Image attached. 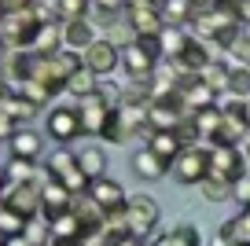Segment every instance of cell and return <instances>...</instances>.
<instances>
[{
    "label": "cell",
    "instance_id": "cell-1",
    "mask_svg": "<svg viewBox=\"0 0 250 246\" xmlns=\"http://www.w3.org/2000/svg\"><path fill=\"white\" fill-rule=\"evenodd\" d=\"M44 177L59 180L70 195H85V191H88V177L81 173L74 151H66V147H55V151L44 154Z\"/></svg>",
    "mask_w": 250,
    "mask_h": 246
},
{
    "label": "cell",
    "instance_id": "cell-2",
    "mask_svg": "<svg viewBox=\"0 0 250 246\" xmlns=\"http://www.w3.org/2000/svg\"><path fill=\"white\" fill-rule=\"evenodd\" d=\"M169 173L177 184L184 187H199L206 177H210V158H206V147H184V151L177 154V158L169 162Z\"/></svg>",
    "mask_w": 250,
    "mask_h": 246
},
{
    "label": "cell",
    "instance_id": "cell-3",
    "mask_svg": "<svg viewBox=\"0 0 250 246\" xmlns=\"http://www.w3.org/2000/svg\"><path fill=\"white\" fill-rule=\"evenodd\" d=\"M44 129H48V136H52L55 144H74V140H81L85 129H81L78 103H59V107H52L48 118H44Z\"/></svg>",
    "mask_w": 250,
    "mask_h": 246
},
{
    "label": "cell",
    "instance_id": "cell-4",
    "mask_svg": "<svg viewBox=\"0 0 250 246\" xmlns=\"http://www.w3.org/2000/svg\"><path fill=\"white\" fill-rule=\"evenodd\" d=\"M158 202L151 195H129L125 199V224H129V235L147 239L151 231L158 228Z\"/></svg>",
    "mask_w": 250,
    "mask_h": 246
},
{
    "label": "cell",
    "instance_id": "cell-5",
    "mask_svg": "<svg viewBox=\"0 0 250 246\" xmlns=\"http://www.w3.org/2000/svg\"><path fill=\"white\" fill-rule=\"evenodd\" d=\"M37 19L30 15V11H4V19H0V37H4V44L8 48H30L33 44V33H37Z\"/></svg>",
    "mask_w": 250,
    "mask_h": 246
},
{
    "label": "cell",
    "instance_id": "cell-6",
    "mask_svg": "<svg viewBox=\"0 0 250 246\" xmlns=\"http://www.w3.org/2000/svg\"><path fill=\"white\" fill-rule=\"evenodd\" d=\"M206 158H210V173H217L225 180H235L247 173V158H243L239 144H213L206 147Z\"/></svg>",
    "mask_w": 250,
    "mask_h": 246
},
{
    "label": "cell",
    "instance_id": "cell-7",
    "mask_svg": "<svg viewBox=\"0 0 250 246\" xmlns=\"http://www.w3.org/2000/svg\"><path fill=\"white\" fill-rule=\"evenodd\" d=\"M81 62H85V66L92 70L96 77H110L118 66H122V48L110 44L107 37H96L92 44L81 52Z\"/></svg>",
    "mask_w": 250,
    "mask_h": 246
},
{
    "label": "cell",
    "instance_id": "cell-8",
    "mask_svg": "<svg viewBox=\"0 0 250 246\" xmlns=\"http://www.w3.org/2000/svg\"><path fill=\"white\" fill-rule=\"evenodd\" d=\"M4 206H11L15 213H22L26 221L41 213V180H22V184H8L4 191Z\"/></svg>",
    "mask_w": 250,
    "mask_h": 246
},
{
    "label": "cell",
    "instance_id": "cell-9",
    "mask_svg": "<svg viewBox=\"0 0 250 246\" xmlns=\"http://www.w3.org/2000/svg\"><path fill=\"white\" fill-rule=\"evenodd\" d=\"M85 195L103 209V213H110V209H122V206H125V199H129V195H125V187L118 184V180H110L107 173H103V177H92V180H88V191H85Z\"/></svg>",
    "mask_w": 250,
    "mask_h": 246
},
{
    "label": "cell",
    "instance_id": "cell-10",
    "mask_svg": "<svg viewBox=\"0 0 250 246\" xmlns=\"http://www.w3.org/2000/svg\"><path fill=\"white\" fill-rule=\"evenodd\" d=\"M155 55L147 52V48L140 44V41H129V44H122V66H125V74L133 77V81H147L151 74H155Z\"/></svg>",
    "mask_w": 250,
    "mask_h": 246
},
{
    "label": "cell",
    "instance_id": "cell-11",
    "mask_svg": "<svg viewBox=\"0 0 250 246\" xmlns=\"http://www.w3.org/2000/svg\"><path fill=\"white\" fill-rule=\"evenodd\" d=\"M8 154L11 158H26V162H37L44 154V136L30 125H19L15 132L8 136Z\"/></svg>",
    "mask_w": 250,
    "mask_h": 246
},
{
    "label": "cell",
    "instance_id": "cell-12",
    "mask_svg": "<svg viewBox=\"0 0 250 246\" xmlns=\"http://www.w3.org/2000/svg\"><path fill=\"white\" fill-rule=\"evenodd\" d=\"M125 22L133 30V37H155V33L166 30L158 8H125Z\"/></svg>",
    "mask_w": 250,
    "mask_h": 246
},
{
    "label": "cell",
    "instance_id": "cell-13",
    "mask_svg": "<svg viewBox=\"0 0 250 246\" xmlns=\"http://www.w3.org/2000/svg\"><path fill=\"white\" fill-rule=\"evenodd\" d=\"M78 114H81V129H85V136H100L103 125H107V118H110V107L100 103L96 96H85V100H78Z\"/></svg>",
    "mask_w": 250,
    "mask_h": 246
},
{
    "label": "cell",
    "instance_id": "cell-14",
    "mask_svg": "<svg viewBox=\"0 0 250 246\" xmlns=\"http://www.w3.org/2000/svg\"><path fill=\"white\" fill-rule=\"evenodd\" d=\"M129 165H133V173L140 180H162L166 173H169V162H162L151 147H136L133 158H129Z\"/></svg>",
    "mask_w": 250,
    "mask_h": 246
},
{
    "label": "cell",
    "instance_id": "cell-15",
    "mask_svg": "<svg viewBox=\"0 0 250 246\" xmlns=\"http://www.w3.org/2000/svg\"><path fill=\"white\" fill-rule=\"evenodd\" d=\"M81 231L85 228H81V221H78L74 209H59V213L48 217V235H55L59 243H78Z\"/></svg>",
    "mask_w": 250,
    "mask_h": 246
},
{
    "label": "cell",
    "instance_id": "cell-16",
    "mask_svg": "<svg viewBox=\"0 0 250 246\" xmlns=\"http://www.w3.org/2000/svg\"><path fill=\"white\" fill-rule=\"evenodd\" d=\"M180 100H184L188 114H191V110L213 107V103H217V92H213V88L206 85V81H199V77H191V81H184V85H180Z\"/></svg>",
    "mask_w": 250,
    "mask_h": 246
},
{
    "label": "cell",
    "instance_id": "cell-17",
    "mask_svg": "<svg viewBox=\"0 0 250 246\" xmlns=\"http://www.w3.org/2000/svg\"><path fill=\"white\" fill-rule=\"evenodd\" d=\"M62 26V48H74V52H85L96 41V26L88 19H74V22H59Z\"/></svg>",
    "mask_w": 250,
    "mask_h": 246
},
{
    "label": "cell",
    "instance_id": "cell-18",
    "mask_svg": "<svg viewBox=\"0 0 250 246\" xmlns=\"http://www.w3.org/2000/svg\"><path fill=\"white\" fill-rule=\"evenodd\" d=\"M147 147H151V151H155L162 162H173L180 151H184V140L177 136V129H151Z\"/></svg>",
    "mask_w": 250,
    "mask_h": 246
},
{
    "label": "cell",
    "instance_id": "cell-19",
    "mask_svg": "<svg viewBox=\"0 0 250 246\" xmlns=\"http://www.w3.org/2000/svg\"><path fill=\"white\" fill-rule=\"evenodd\" d=\"M30 52L33 55H55V52H62V26L59 22H41L37 33H33Z\"/></svg>",
    "mask_w": 250,
    "mask_h": 246
},
{
    "label": "cell",
    "instance_id": "cell-20",
    "mask_svg": "<svg viewBox=\"0 0 250 246\" xmlns=\"http://www.w3.org/2000/svg\"><path fill=\"white\" fill-rule=\"evenodd\" d=\"M70 199H74V195L66 191L59 180H52V177L41 180V209H44L48 217L59 213V209H70Z\"/></svg>",
    "mask_w": 250,
    "mask_h": 246
},
{
    "label": "cell",
    "instance_id": "cell-21",
    "mask_svg": "<svg viewBox=\"0 0 250 246\" xmlns=\"http://www.w3.org/2000/svg\"><path fill=\"white\" fill-rule=\"evenodd\" d=\"M191 122H195V129H199V140H210V144H217V136H221V122H225V114H221V107L213 103V107L191 110Z\"/></svg>",
    "mask_w": 250,
    "mask_h": 246
},
{
    "label": "cell",
    "instance_id": "cell-22",
    "mask_svg": "<svg viewBox=\"0 0 250 246\" xmlns=\"http://www.w3.org/2000/svg\"><path fill=\"white\" fill-rule=\"evenodd\" d=\"M74 158H78L81 173H85L88 180H92V177H103V173H107V151H103V147H96V144L78 147V151H74Z\"/></svg>",
    "mask_w": 250,
    "mask_h": 246
},
{
    "label": "cell",
    "instance_id": "cell-23",
    "mask_svg": "<svg viewBox=\"0 0 250 246\" xmlns=\"http://www.w3.org/2000/svg\"><path fill=\"white\" fill-rule=\"evenodd\" d=\"M221 239H225L228 246H239V243H250V206H243V213H235L232 221L221 224L217 231Z\"/></svg>",
    "mask_w": 250,
    "mask_h": 246
},
{
    "label": "cell",
    "instance_id": "cell-24",
    "mask_svg": "<svg viewBox=\"0 0 250 246\" xmlns=\"http://www.w3.org/2000/svg\"><path fill=\"white\" fill-rule=\"evenodd\" d=\"M162 22L166 26H188L191 15H195V4L191 0H162Z\"/></svg>",
    "mask_w": 250,
    "mask_h": 246
},
{
    "label": "cell",
    "instance_id": "cell-25",
    "mask_svg": "<svg viewBox=\"0 0 250 246\" xmlns=\"http://www.w3.org/2000/svg\"><path fill=\"white\" fill-rule=\"evenodd\" d=\"M96 81H100V77H96L92 70L81 62V66L74 70L70 77H66V92H70L74 100H85V96H92V92H96Z\"/></svg>",
    "mask_w": 250,
    "mask_h": 246
},
{
    "label": "cell",
    "instance_id": "cell-26",
    "mask_svg": "<svg viewBox=\"0 0 250 246\" xmlns=\"http://www.w3.org/2000/svg\"><path fill=\"white\" fill-rule=\"evenodd\" d=\"M228 74H232V66H225L221 59H210L199 70V81H206L213 92H228Z\"/></svg>",
    "mask_w": 250,
    "mask_h": 246
},
{
    "label": "cell",
    "instance_id": "cell-27",
    "mask_svg": "<svg viewBox=\"0 0 250 246\" xmlns=\"http://www.w3.org/2000/svg\"><path fill=\"white\" fill-rule=\"evenodd\" d=\"M199 191H203L206 202H228V199H232V180H225V177H217V173H210V177L199 184Z\"/></svg>",
    "mask_w": 250,
    "mask_h": 246
},
{
    "label": "cell",
    "instance_id": "cell-28",
    "mask_svg": "<svg viewBox=\"0 0 250 246\" xmlns=\"http://www.w3.org/2000/svg\"><path fill=\"white\" fill-rule=\"evenodd\" d=\"M188 37H191V33H184V26H166V30L158 33V41H162V59L166 55H177L180 48L188 44Z\"/></svg>",
    "mask_w": 250,
    "mask_h": 246
},
{
    "label": "cell",
    "instance_id": "cell-29",
    "mask_svg": "<svg viewBox=\"0 0 250 246\" xmlns=\"http://www.w3.org/2000/svg\"><path fill=\"white\" fill-rule=\"evenodd\" d=\"M4 177H11L8 184H22V180H33V177H37V162L11 158V154H8V169H4Z\"/></svg>",
    "mask_w": 250,
    "mask_h": 246
},
{
    "label": "cell",
    "instance_id": "cell-30",
    "mask_svg": "<svg viewBox=\"0 0 250 246\" xmlns=\"http://www.w3.org/2000/svg\"><path fill=\"white\" fill-rule=\"evenodd\" d=\"M26 231V217L15 213L11 206H0V239H8V235H22Z\"/></svg>",
    "mask_w": 250,
    "mask_h": 246
},
{
    "label": "cell",
    "instance_id": "cell-31",
    "mask_svg": "<svg viewBox=\"0 0 250 246\" xmlns=\"http://www.w3.org/2000/svg\"><path fill=\"white\" fill-rule=\"evenodd\" d=\"M228 96L250 100V70L247 66H232V74H228Z\"/></svg>",
    "mask_w": 250,
    "mask_h": 246
},
{
    "label": "cell",
    "instance_id": "cell-32",
    "mask_svg": "<svg viewBox=\"0 0 250 246\" xmlns=\"http://www.w3.org/2000/svg\"><path fill=\"white\" fill-rule=\"evenodd\" d=\"M96 100L100 103H107L110 110H118L122 107V85H114V81H107V77H100V81H96Z\"/></svg>",
    "mask_w": 250,
    "mask_h": 246
},
{
    "label": "cell",
    "instance_id": "cell-33",
    "mask_svg": "<svg viewBox=\"0 0 250 246\" xmlns=\"http://www.w3.org/2000/svg\"><path fill=\"white\" fill-rule=\"evenodd\" d=\"M92 0H59V22H74V19H88Z\"/></svg>",
    "mask_w": 250,
    "mask_h": 246
},
{
    "label": "cell",
    "instance_id": "cell-34",
    "mask_svg": "<svg viewBox=\"0 0 250 246\" xmlns=\"http://www.w3.org/2000/svg\"><path fill=\"white\" fill-rule=\"evenodd\" d=\"M100 140H107V144H125V140H133V136H129V129L122 125V118H118V110H110V118H107V125H103Z\"/></svg>",
    "mask_w": 250,
    "mask_h": 246
},
{
    "label": "cell",
    "instance_id": "cell-35",
    "mask_svg": "<svg viewBox=\"0 0 250 246\" xmlns=\"http://www.w3.org/2000/svg\"><path fill=\"white\" fill-rule=\"evenodd\" d=\"M169 243L173 246H203V235H199L195 224H177L169 231Z\"/></svg>",
    "mask_w": 250,
    "mask_h": 246
},
{
    "label": "cell",
    "instance_id": "cell-36",
    "mask_svg": "<svg viewBox=\"0 0 250 246\" xmlns=\"http://www.w3.org/2000/svg\"><path fill=\"white\" fill-rule=\"evenodd\" d=\"M30 15L37 22H59V0H33Z\"/></svg>",
    "mask_w": 250,
    "mask_h": 246
},
{
    "label": "cell",
    "instance_id": "cell-37",
    "mask_svg": "<svg viewBox=\"0 0 250 246\" xmlns=\"http://www.w3.org/2000/svg\"><path fill=\"white\" fill-rule=\"evenodd\" d=\"M228 52H232L235 59H243V66L250 70V37H243V33H239V37H235L232 44H228Z\"/></svg>",
    "mask_w": 250,
    "mask_h": 246
},
{
    "label": "cell",
    "instance_id": "cell-38",
    "mask_svg": "<svg viewBox=\"0 0 250 246\" xmlns=\"http://www.w3.org/2000/svg\"><path fill=\"white\" fill-rule=\"evenodd\" d=\"M232 199H235V202H243V206L250 202V177H247V173L232 180Z\"/></svg>",
    "mask_w": 250,
    "mask_h": 246
},
{
    "label": "cell",
    "instance_id": "cell-39",
    "mask_svg": "<svg viewBox=\"0 0 250 246\" xmlns=\"http://www.w3.org/2000/svg\"><path fill=\"white\" fill-rule=\"evenodd\" d=\"M96 15H122L125 11V0H92Z\"/></svg>",
    "mask_w": 250,
    "mask_h": 246
},
{
    "label": "cell",
    "instance_id": "cell-40",
    "mask_svg": "<svg viewBox=\"0 0 250 246\" xmlns=\"http://www.w3.org/2000/svg\"><path fill=\"white\" fill-rule=\"evenodd\" d=\"M103 246H144V239L140 235H114V239H107Z\"/></svg>",
    "mask_w": 250,
    "mask_h": 246
},
{
    "label": "cell",
    "instance_id": "cell-41",
    "mask_svg": "<svg viewBox=\"0 0 250 246\" xmlns=\"http://www.w3.org/2000/svg\"><path fill=\"white\" fill-rule=\"evenodd\" d=\"M15 129H19V125L11 122L8 114H0V144H8V136H11V132H15Z\"/></svg>",
    "mask_w": 250,
    "mask_h": 246
},
{
    "label": "cell",
    "instance_id": "cell-42",
    "mask_svg": "<svg viewBox=\"0 0 250 246\" xmlns=\"http://www.w3.org/2000/svg\"><path fill=\"white\" fill-rule=\"evenodd\" d=\"M33 0H4V11H30Z\"/></svg>",
    "mask_w": 250,
    "mask_h": 246
},
{
    "label": "cell",
    "instance_id": "cell-43",
    "mask_svg": "<svg viewBox=\"0 0 250 246\" xmlns=\"http://www.w3.org/2000/svg\"><path fill=\"white\" fill-rule=\"evenodd\" d=\"M125 8H162V0H125Z\"/></svg>",
    "mask_w": 250,
    "mask_h": 246
},
{
    "label": "cell",
    "instance_id": "cell-44",
    "mask_svg": "<svg viewBox=\"0 0 250 246\" xmlns=\"http://www.w3.org/2000/svg\"><path fill=\"white\" fill-rule=\"evenodd\" d=\"M235 11H239L243 22H250V0H235Z\"/></svg>",
    "mask_w": 250,
    "mask_h": 246
},
{
    "label": "cell",
    "instance_id": "cell-45",
    "mask_svg": "<svg viewBox=\"0 0 250 246\" xmlns=\"http://www.w3.org/2000/svg\"><path fill=\"white\" fill-rule=\"evenodd\" d=\"M195 8H213V4H221V0H191Z\"/></svg>",
    "mask_w": 250,
    "mask_h": 246
},
{
    "label": "cell",
    "instance_id": "cell-46",
    "mask_svg": "<svg viewBox=\"0 0 250 246\" xmlns=\"http://www.w3.org/2000/svg\"><path fill=\"white\" fill-rule=\"evenodd\" d=\"M8 88V74H4V62H0V92Z\"/></svg>",
    "mask_w": 250,
    "mask_h": 246
},
{
    "label": "cell",
    "instance_id": "cell-47",
    "mask_svg": "<svg viewBox=\"0 0 250 246\" xmlns=\"http://www.w3.org/2000/svg\"><path fill=\"white\" fill-rule=\"evenodd\" d=\"M4 191H8V177H4V169H0V199H4Z\"/></svg>",
    "mask_w": 250,
    "mask_h": 246
},
{
    "label": "cell",
    "instance_id": "cell-48",
    "mask_svg": "<svg viewBox=\"0 0 250 246\" xmlns=\"http://www.w3.org/2000/svg\"><path fill=\"white\" fill-rule=\"evenodd\" d=\"M243 118H247V129H250V100H243Z\"/></svg>",
    "mask_w": 250,
    "mask_h": 246
},
{
    "label": "cell",
    "instance_id": "cell-49",
    "mask_svg": "<svg viewBox=\"0 0 250 246\" xmlns=\"http://www.w3.org/2000/svg\"><path fill=\"white\" fill-rule=\"evenodd\" d=\"M243 147V158H247V165H250V140H247V144H239Z\"/></svg>",
    "mask_w": 250,
    "mask_h": 246
},
{
    "label": "cell",
    "instance_id": "cell-50",
    "mask_svg": "<svg viewBox=\"0 0 250 246\" xmlns=\"http://www.w3.org/2000/svg\"><path fill=\"white\" fill-rule=\"evenodd\" d=\"M8 59V44H4V37H0V62Z\"/></svg>",
    "mask_w": 250,
    "mask_h": 246
},
{
    "label": "cell",
    "instance_id": "cell-51",
    "mask_svg": "<svg viewBox=\"0 0 250 246\" xmlns=\"http://www.w3.org/2000/svg\"><path fill=\"white\" fill-rule=\"evenodd\" d=\"M239 33H243V37H250V22H247V30H239Z\"/></svg>",
    "mask_w": 250,
    "mask_h": 246
},
{
    "label": "cell",
    "instance_id": "cell-52",
    "mask_svg": "<svg viewBox=\"0 0 250 246\" xmlns=\"http://www.w3.org/2000/svg\"><path fill=\"white\" fill-rule=\"evenodd\" d=\"M0 19H4V0H0Z\"/></svg>",
    "mask_w": 250,
    "mask_h": 246
},
{
    "label": "cell",
    "instance_id": "cell-53",
    "mask_svg": "<svg viewBox=\"0 0 250 246\" xmlns=\"http://www.w3.org/2000/svg\"><path fill=\"white\" fill-rule=\"evenodd\" d=\"M221 4H235V0H221Z\"/></svg>",
    "mask_w": 250,
    "mask_h": 246
},
{
    "label": "cell",
    "instance_id": "cell-54",
    "mask_svg": "<svg viewBox=\"0 0 250 246\" xmlns=\"http://www.w3.org/2000/svg\"><path fill=\"white\" fill-rule=\"evenodd\" d=\"M239 246H250V243H239Z\"/></svg>",
    "mask_w": 250,
    "mask_h": 246
},
{
    "label": "cell",
    "instance_id": "cell-55",
    "mask_svg": "<svg viewBox=\"0 0 250 246\" xmlns=\"http://www.w3.org/2000/svg\"><path fill=\"white\" fill-rule=\"evenodd\" d=\"M247 206H250V202H247Z\"/></svg>",
    "mask_w": 250,
    "mask_h": 246
}]
</instances>
